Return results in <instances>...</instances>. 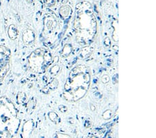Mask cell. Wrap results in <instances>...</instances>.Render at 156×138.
Returning <instances> with one entry per match:
<instances>
[{"instance_id":"cell-1","label":"cell","mask_w":156,"mask_h":138,"mask_svg":"<svg viewBox=\"0 0 156 138\" xmlns=\"http://www.w3.org/2000/svg\"><path fill=\"white\" fill-rule=\"evenodd\" d=\"M74 27L76 39L80 45H88L94 39L97 32V22L90 2L83 1L77 4Z\"/></svg>"},{"instance_id":"cell-2","label":"cell","mask_w":156,"mask_h":138,"mask_svg":"<svg viewBox=\"0 0 156 138\" xmlns=\"http://www.w3.org/2000/svg\"><path fill=\"white\" fill-rule=\"evenodd\" d=\"M91 83L90 69L85 65L75 66L64 84L63 96L68 102H76L86 95Z\"/></svg>"},{"instance_id":"cell-3","label":"cell","mask_w":156,"mask_h":138,"mask_svg":"<svg viewBox=\"0 0 156 138\" xmlns=\"http://www.w3.org/2000/svg\"><path fill=\"white\" fill-rule=\"evenodd\" d=\"M52 61V56L46 48H38L31 53L28 58V66L31 71L42 73L46 71Z\"/></svg>"},{"instance_id":"cell-4","label":"cell","mask_w":156,"mask_h":138,"mask_svg":"<svg viewBox=\"0 0 156 138\" xmlns=\"http://www.w3.org/2000/svg\"><path fill=\"white\" fill-rule=\"evenodd\" d=\"M11 54L9 49L0 45V82L3 81L10 68Z\"/></svg>"},{"instance_id":"cell-5","label":"cell","mask_w":156,"mask_h":138,"mask_svg":"<svg viewBox=\"0 0 156 138\" xmlns=\"http://www.w3.org/2000/svg\"><path fill=\"white\" fill-rule=\"evenodd\" d=\"M44 32H53L54 31H56V29L57 27L58 23L54 16L50 14H46L45 17H44Z\"/></svg>"},{"instance_id":"cell-6","label":"cell","mask_w":156,"mask_h":138,"mask_svg":"<svg viewBox=\"0 0 156 138\" xmlns=\"http://www.w3.org/2000/svg\"><path fill=\"white\" fill-rule=\"evenodd\" d=\"M35 39V33L31 30H26L22 33V41L26 45H31Z\"/></svg>"},{"instance_id":"cell-7","label":"cell","mask_w":156,"mask_h":138,"mask_svg":"<svg viewBox=\"0 0 156 138\" xmlns=\"http://www.w3.org/2000/svg\"><path fill=\"white\" fill-rule=\"evenodd\" d=\"M59 13L62 18H63L64 20H68V18H70L71 15H72V10L70 6L64 5L60 8Z\"/></svg>"},{"instance_id":"cell-8","label":"cell","mask_w":156,"mask_h":138,"mask_svg":"<svg viewBox=\"0 0 156 138\" xmlns=\"http://www.w3.org/2000/svg\"><path fill=\"white\" fill-rule=\"evenodd\" d=\"M18 30H17L16 26L14 25V24H11L9 27V28H8V34L10 39L13 40V41H14L18 36Z\"/></svg>"},{"instance_id":"cell-9","label":"cell","mask_w":156,"mask_h":138,"mask_svg":"<svg viewBox=\"0 0 156 138\" xmlns=\"http://www.w3.org/2000/svg\"><path fill=\"white\" fill-rule=\"evenodd\" d=\"M49 117H50L51 121H53L56 124H59L60 121H61V119H60L58 115L53 112H51L49 113Z\"/></svg>"},{"instance_id":"cell-10","label":"cell","mask_w":156,"mask_h":138,"mask_svg":"<svg viewBox=\"0 0 156 138\" xmlns=\"http://www.w3.org/2000/svg\"><path fill=\"white\" fill-rule=\"evenodd\" d=\"M72 47L70 45H69V44H68V45L64 46L63 50H62V55L64 57H68L70 55L71 52H72Z\"/></svg>"},{"instance_id":"cell-11","label":"cell","mask_w":156,"mask_h":138,"mask_svg":"<svg viewBox=\"0 0 156 138\" xmlns=\"http://www.w3.org/2000/svg\"><path fill=\"white\" fill-rule=\"evenodd\" d=\"M19 96H17V101L18 103H23L24 102L26 101V96L24 93L23 92H20L18 93Z\"/></svg>"},{"instance_id":"cell-12","label":"cell","mask_w":156,"mask_h":138,"mask_svg":"<svg viewBox=\"0 0 156 138\" xmlns=\"http://www.w3.org/2000/svg\"><path fill=\"white\" fill-rule=\"evenodd\" d=\"M111 116H112V111H111L110 110H108L104 113L103 117H104V119L108 120V119H110Z\"/></svg>"},{"instance_id":"cell-13","label":"cell","mask_w":156,"mask_h":138,"mask_svg":"<svg viewBox=\"0 0 156 138\" xmlns=\"http://www.w3.org/2000/svg\"><path fill=\"white\" fill-rule=\"evenodd\" d=\"M59 70H60L59 66L58 65H55V66H53L52 68H51L50 72L52 75H56L57 73L59 72Z\"/></svg>"},{"instance_id":"cell-14","label":"cell","mask_w":156,"mask_h":138,"mask_svg":"<svg viewBox=\"0 0 156 138\" xmlns=\"http://www.w3.org/2000/svg\"><path fill=\"white\" fill-rule=\"evenodd\" d=\"M46 4L49 6H53L55 5L56 4V0H44Z\"/></svg>"},{"instance_id":"cell-15","label":"cell","mask_w":156,"mask_h":138,"mask_svg":"<svg viewBox=\"0 0 156 138\" xmlns=\"http://www.w3.org/2000/svg\"><path fill=\"white\" fill-rule=\"evenodd\" d=\"M55 136L56 137H71L70 135L64 134V133H57L56 135H55Z\"/></svg>"},{"instance_id":"cell-16","label":"cell","mask_w":156,"mask_h":138,"mask_svg":"<svg viewBox=\"0 0 156 138\" xmlns=\"http://www.w3.org/2000/svg\"><path fill=\"white\" fill-rule=\"evenodd\" d=\"M109 80H110V77H109L108 75H105L102 77V82H103V83H107V82H109Z\"/></svg>"},{"instance_id":"cell-17","label":"cell","mask_w":156,"mask_h":138,"mask_svg":"<svg viewBox=\"0 0 156 138\" xmlns=\"http://www.w3.org/2000/svg\"><path fill=\"white\" fill-rule=\"evenodd\" d=\"M104 44H105V45H106V47H109L110 45V44H111V41H110V38L109 37H107L106 39H105V41H104Z\"/></svg>"},{"instance_id":"cell-18","label":"cell","mask_w":156,"mask_h":138,"mask_svg":"<svg viewBox=\"0 0 156 138\" xmlns=\"http://www.w3.org/2000/svg\"><path fill=\"white\" fill-rule=\"evenodd\" d=\"M61 2L62 3H63V4H64V3H66L67 2H68V0H61Z\"/></svg>"},{"instance_id":"cell-19","label":"cell","mask_w":156,"mask_h":138,"mask_svg":"<svg viewBox=\"0 0 156 138\" xmlns=\"http://www.w3.org/2000/svg\"><path fill=\"white\" fill-rule=\"evenodd\" d=\"M26 1H27V2H28L29 4H31L32 2H33V0H26Z\"/></svg>"}]
</instances>
